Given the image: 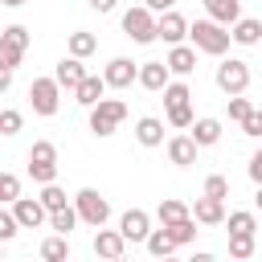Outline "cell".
I'll use <instances>...</instances> for the list:
<instances>
[{
    "label": "cell",
    "mask_w": 262,
    "mask_h": 262,
    "mask_svg": "<svg viewBox=\"0 0 262 262\" xmlns=\"http://www.w3.org/2000/svg\"><path fill=\"white\" fill-rule=\"evenodd\" d=\"M78 221H82V217H78V209H74V205H70V209H61V213H49V229H53V233H61V237H70V229H74Z\"/></svg>",
    "instance_id": "cell-28"
},
{
    "label": "cell",
    "mask_w": 262,
    "mask_h": 262,
    "mask_svg": "<svg viewBox=\"0 0 262 262\" xmlns=\"http://www.w3.org/2000/svg\"><path fill=\"white\" fill-rule=\"evenodd\" d=\"M66 49H70V57L86 61V57L98 49V37H94V33H86V29H74V33H70V41H66Z\"/></svg>",
    "instance_id": "cell-22"
},
{
    "label": "cell",
    "mask_w": 262,
    "mask_h": 262,
    "mask_svg": "<svg viewBox=\"0 0 262 262\" xmlns=\"http://www.w3.org/2000/svg\"><path fill=\"white\" fill-rule=\"evenodd\" d=\"M29 164H45V168H57V147L49 139H37L29 147Z\"/></svg>",
    "instance_id": "cell-27"
},
{
    "label": "cell",
    "mask_w": 262,
    "mask_h": 262,
    "mask_svg": "<svg viewBox=\"0 0 262 262\" xmlns=\"http://www.w3.org/2000/svg\"><path fill=\"white\" fill-rule=\"evenodd\" d=\"M74 209H78V217H82L86 225H94V229H102V225L111 221V201H106L98 188H78V192H74Z\"/></svg>",
    "instance_id": "cell-4"
},
{
    "label": "cell",
    "mask_w": 262,
    "mask_h": 262,
    "mask_svg": "<svg viewBox=\"0 0 262 262\" xmlns=\"http://www.w3.org/2000/svg\"><path fill=\"white\" fill-rule=\"evenodd\" d=\"M123 250H127V237H123L119 229H98V233H94V254H98L102 262H119Z\"/></svg>",
    "instance_id": "cell-12"
},
{
    "label": "cell",
    "mask_w": 262,
    "mask_h": 262,
    "mask_svg": "<svg viewBox=\"0 0 262 262\" xmlns=\"http://www.w3.org/2000/svg\"><path fill=\"white\" fill-rule=\"evenodd\" d=\"M196 151H201V147H196L192 135H172V139H168V160H172L176 168H192V164H196Z\"/></svg>",
    "instance_id": "cell-14"
},
{
    "label": "cell",
    "mask_w": 262,
    "mask_h": 262,
    "mask_svg": "<svg viewBox=\"0 0 262 262\" xmlns=\"http://www.w3.org/2000/svg\"><path fill=\"white\" fill-rule=\"evenodd\" d=\"M188 135L196 139V147H213V143L221 139V119H209V115H205V119H196V123H192V131H188Z\"/></svg>",
    "instance_id": "cell-23"
},
{
    "label": "cell",
    "mask_w": 262,
    "mask_h": 262,
    "mask_svg": "<svg viewBox=\"0 0 262 262\" xmlns=\"http://www.w3.org/2000/svg\"><path fill=\"white\" fill-rule=\"evenodd\" d=\"M41 205H45L49 213H61V209H70V205H66V192H61L57 184H45V188H41Z\"/></svg>",
    "instance_id": "cell-35"
},
{
    "label": "cell",
    "mask_w": 262,
    "mask_h": 262,
    "mask_svg": "<svg viewBox=\"0 0 262 262\" xmlns=\"http://www.w3.org/2000/svg\"><path fill=\"white\" fill-rule=\"evenodd\" d=\"M102 94H106V78L102 74H90L78 90H74V98H78V106H86V111H94L98 102H102Z\"/></svg>",
    "instance_id": "cell-17"
},
{
    "label": "cell",
    "mask_w": 262,
    "mask_h": 262,
    "mask_svg": "<svg viewBox=\"0 0 262 262\" xmlns=\"http://www.w3.org/2000/svg\"><path fill=\"white\" fill-rule=\"evenodd\" d=\"M168 123H172V127H184V131H192V123H196V115H192V102H188V106H176V111H168Z\"/></svg>",
    "instance_id": "cell-38"
},
{
    "label": "cell",
    "mask_w": 262,
    "mask_h": 262,
    "mask_svg": "<svg viewBox=\"0 0 262 262\" xmlns=\"http://www.w3.org/2000/svg\"><path fill=\"white\" fill-rule=\"evenodd\" d=\"M123 119H127V102H123V98H102V102L90 111V131H94L98 139H106V135L119 131Z\"/></svg>",
    "instance_id": "cell-5"
},
{
    "label": "cell",
    "mask_w": 262,
    "mask_h": 262,
    "mask_svg": "<svg viewBox=\"0 0 262 262\" xmlns=\"http://www.w3.org/2000/svg\"><path fill=\"white\" fill-rule=\"evenodd\" d=\"M41 262H70V237L49 233V237L41 242Z\"/></svg>",
    "instance_id": "cell-24"
},
{
    "label": "cell",
    "mask_w": 262,
    "mask_h": 262,
    "mask_svg": "<svg viewBox=\"0 0 262 262\" xmlns=\"http://www.w3.org/2000/svg\"><path fill=\"white\" fill-rule=\"evenodd\" d=\"M135 139H139V147H160L164 143V123L156 115H143L135 123Z\"/></svg>",
    "instance_id": "cell-19"
},
{
    "label": "cell",
    "mask_w": 262,
    "mask_h": 262,
    "mask_svg": "<svg viewBox=\"0 0 262 262\" xmlns=\"http://www.w3.org/2000/svg\"><path fill=\"white\" fill-rule=\"evenodd\" d=\"M188 98H192V90H188L184 82H172V86L164 90V106H168V111H176V106H188Z\"/></svg>",
    "instance_id": "cell-31"
},
{
    "label": "cell",
    "mask_w": 262,
    "mask_h": 262,
    "mask_svg": "<svg viewBox=\"0 0 262 262\" xmlns=\"http://www.w3.org/2000/svg\"><path fill=\"white\" fill-rule=\"evenodd\" d=\"M20 57H25V49H12V45H0V70H4V74H16V66H20Z\"/></svg>",
    "instance_id": "cell-37"
},
{
    "label": "cell",
    "mask_w": 262,
    "mask_h": 262,
    "mask_svg": "<svg viewBox=\"0 0 262 262\" xmlns=\"http://www.w3.org/2000/svg\"><path fill=\"white\" fill-rule=\"evenodd\" d=\"M205 12H209V20L233 29L242 20V0H205Z\"/></svg>",
    "instance_id": "cell-16"
},
{
    "label": "cell",
    "mask_w": 262,
    "mask_h": 262,
    "mask_svg": "<svg viewBox=\"0 0 262 262\" xmlns=\"http://www.w3.org/2000/svg\"><path fill=\"white\" fill-rule=\"evenodd\" d=\"M29 102H33V115H57V106H61V86H57V78H33L29 82Z\"/></svg>",
    "instance_id": "cell-6"
},
{
    "label": "cell",
    "mask_w": 262,
    "mask_h": 262,
    "mask_svg": "<svg viewBox=\"0 0 262 262\" xmlns=\"http://www.w3.org/2000/svg\"><path fill=\"white\" fill-rule=\"evenodd\" d=\"M254 111H258V106H254L250 98H242V94H237V98H229V119H233V123H246Z\"/></svg>",
    "instance_id": "cell-36"
},
{
    "label": "cell",
    "mask_w": 262,
    "mask_h": 262,
    "mask_svg": "<svg viewBox=\"0 0 262 262\" xmlns=\"http://www.w3.org/2000/svg\"><path fill=\"white\" fill-rule=\"evenodd\" d=\"M53 78H57V86H61V90H78L90 74H86V66H82L78 57H61V61H57V70H53Z\"/></svg>",
    "instance_id": "cell-13"
},
{
    "label": "cell",
    "mask_w": 262,
    "mask_h": 262,
    "mask_svg": "<svg viewBox=\"0 0 262 262\" xmlns=\"http://www.w3.org/2000/svg\"><path fill=\"white\" fill-rule=\"evenodd\" d=\"M192 217H196V225H221V221H225V201L201 192L196 205H192Z\"/></svg>",
    "instance_id": "cell-15"
},
{
    "label": "cell",
    "mask_w": 262,
    "mask_h": 262,
    "mask_svg": "<svg viewBox=\"0 0 262 262\" xmlns=\"http://www.w3.org/2000/svg\"><path fill=\"white\" fill-rule=\"evenodd\" d=\"M188 37H192V49L196 53H209V57H221L229 49V41H233V33L225 25H217V20H196L188 29Z\"/></svg>",
    "instance_id": "cell-1"
},
{
    "label": "cell",
    "mask_w": 262,
    "mask_h": 262,
    "mask_svg": "<svg viewBox=\"0 0 262 262\" xmlns=\"http://www.w3.org/2000/svg\"><path fill=\"white\" fill-rule=\"evenodd\" d=\"M225 225H229V237H233V233H246V237H254V229H258V217H254L250 209H237V213H229V217H225Z\"/></svg>",
    "instance_id": "cell-26"
},
{
    "label": "cell",
    "mask_w": 262,
    "mask_h": 262,
    "mask_svg": "<svg viewBox=\"0 0 262 262\" xmlns=\"http://www.w3.org/2000/svg\"><path fill=\"white\" fill-rule=\"evenodd\" d=\"M246 172H250V180H254V184H262V147L250 156V168H246Z\"/></svg>",
    "instance_id": "cell-42"
},
{
    "label": "cell",
    "mask_w": 262,
    "mask_h": 262,
    "mask_svg": "<svg viewBox=\"0 0 262 262\" xmlns=\"http://www.w3.org/2000/svg\"><path fill=\"white\" fill-rule=\"evenodd\" d=\"M16 229H20L16 213H12V209H4V213H0V242H12V237H16Z\"/></svg>",
    "instance_id": "cell-40"
},
{
    "label": "cell",
    "mask_w": 262,
    "mask_h": 262,
    "mask_svg": "<svg viewBox=\"0 0 262 262\" xmlns=\"http://www.w3.org/2000/svg\"><path fill=\"white\" fill-rule=\"evenodd\" d=\"M156 25H160V16H156L147 4H135V8L123 12V33H127L135 45H151V41H156Z\"/></svg>",
    "instance_id": "cell-3"
},
{
    "label": "cell",
    "mask_w": 262,
    "mask_h": 262,
    "mask_svg": "<svg viewBox=\"0 0 262 262\" xmlns=\"http://www.w3.org/2000/svg\"><path fill=\"white\" fill-rule=\"evenodd\" d=\"M188 262H217V258H213V254H205V250H201V254H192V258H188Z\"/></svg>",
    "instance_id": "cell-45"
},
{
    "label": "cell",
    "mask_w": 262,
    "mask_h": 262,
    "mask_svg": "<svg viewBox=\"0 0 262 262\" xmlns=\"http://www.w3.org/2000/svg\"><path fill=\"white\" fill-rule=\"evenodd\" d=\"M160 229H164V225H160ZM168 233H172V242H176V246L196 242V217H188V221H180V225H168Z\"/></svg>",
    "instance_id": "cell-32"
},
{
    "label": "cell",
    "mask_w": 262,
    "mask_h": 262,
    "mask_svg": "<svg viewBox=\"0 0 262 262\" xmlns=\"http://www.w3.org/2000/svg\"><path fill=\"white\" fill-rule=\"evenodd\" d=\"M262 41V20H254V16H242L237 25H233V45H242V49H254Z\"/></svg>",
    "instance_id": "cell-21"
},
{
    "label": "cell",
    "mask_w": 262,
    "mask_h": 262,
    "mask_svg": "<svg viewBox=\"0 0 262 262\" xmlns=\"http://www.w3.org/2000/svg\"><path fill=\"white\" fill-rule=\"evenodd\" d=\"M254 209L262 213V184H258V196H254Z\"/></svg>",
    "instance_id": "cell-47"
},
{
    "label": "cell",
    "mask_w": 262,
    "mask_h": 262,
    "mask_svg": "<svg viewBox=\"0 0 262 262\" xmlns=\"http://www.w3.org/2000/svg\"><path fill=\"white\" fill-rule=\"evenodd\" d=\"M119 262H127V258H119Z\"/></svg>",
    "instance_id": "cell-50"
},
{
    "label": "cell",
    "mask_w": 262,
    "mask_h": 262,
    "mask_svg": "<svg viewBox=\"0 0 262 262\" xmlns=\"http://www.w3.org/2000/svg\"><path fill=\"white\" fill-rule=\"evenodd\" d=\"M156 217H160V225L168 229V225L188 221V217H192V209H188L184 201H176V196H164V201H160V209H156Z\"/></svg>",
    "instance_id": "cell-20"
},
{
    "label": "cell",
    "mask_w": 262,
    "mask_h": 262,
    "mask_svg": "<svg viewBox=\"0 0 262 262\" xmlns=\"http://www.w3.org/2000/svg\"><path fill=\"white\" fill-rule=\"evenodd\" d=\"M12 213H16L20 229H37V225H49V209L41 205V196H20V201L12 205Z\"/></svg>",
    "instance_id": "cell-8"
},
{
    "label": "cell",
    "mask_w": 262,
    "mask_h": 262,
    "mask_svg": "<svg viewBox=\"0 0 262 262\" xmlns=\"http://www.w3.org/2000/svg\"><path fill=\"white\" fill-rule=\"evenodd\" d=\"M0 4H4V8H20L25 0H0Z\"/></svg>",
    "instance_id": "cell-46"
},
{
    "label": "cell",
    "mask_w": 262,
    "mask_h": 262,
    "mask_svg": "<svg viewBox=\"0 0 262 262\" xmlns=\"http://www.w3.org/2000/svg\"><path fill=\"white\" fill-rule=\"evenodd\" d=\"M86 4H90L94 12H115V4H119V0H86Z\"/></svg>",
    "instance_id": "cell-44"
},
{
    "label": "cell",
    "mask_w": 262,
    "mask_h": 262,
    "mask_svg": "<svg viewBox=\"0 0 262 262\" xmlns=\"http://www.w3.org/2000/svg\"><path fill=\"white\" fill-rule=\"evenodd\" d=\"M188 29H192V25H188V20H184V16L172 8V12H164V16H160V25H156V37H160V41H168V45H184Z\"/></svg>",
    "instance_id": "cell-10"
},
{
    "label": "cell",
    "mask_w": 262,
    "mask_h": 262,
    "mask_svg": "<svg viewBox=\"0 0 262 262\" xmlns=\"http://www.w3.org/2000/svg\"><path fill=\"white\" fill-rule=\"evenodd\" d=\"M242 135H250V139H258V135H262V119H258V111L242 123Z\"/></svg>",
    "instance_id": "cell-41"
},
{
    "label": "cell",
    "mask_w": 262,
    "mask_h": 262,
    "mask_svg": "<svg viewBox=\"0 0 262 262\" xmlns=\"http://www.w3.org/2000/svg\"><path fill=\"white\" fill-rule=\"evenodd\" d=\"M102 78H106V86L127 90L131 82H139V66H135L131 57H111V61H106V70H102Z\"/></svg>",
    "instance_id": "cell-7"
},
{
    "label": "cell",
    "mask_w": 262,
    "mask_h": 262,
    "mask_svg": "<svg viewBox=\"0 0 262 262\" xmlns=\"http://www.w3.org/2000/svg\"><path fill=\"white\" fill-rule=\"evenodd\" d=\"M29 41H33V37H29L25 25H8V29L0 33V45H12V49H29Z\"/></svg>",
    "instance_id": "cell-30"
},
{
    "label": "cell",
    "mask_w": 262,
    "mask_h": 262,
    "mask_svg": "<svg viewBox=\"0 0 262 262\" xmlns=\"http://www.w3.org/2000/svg\"><path fill=\"white\" fill-rule=\"evenodd\" d=\"M205 196H217V201H225V196H229V180H225L221 172H213V176L205 180Z\"/></svg>",
    "instance_id": "cell-39"
},
{
    "label": "cell",
    "mask_w": 262,
    "mask_h": 262,
    "mask_svg": "<svg viewBox=\"0 0 262 262\" xmlns=\"http://www.w3.org/2000/svg\"><path fill=\"white\" fill-rule=\"evenodd\" d=\"M258 119H262V106H258Z\"/></svg>",
    "instance_id": "cell-48"
},
{
    "label": "cell",
    "mask_w": 262,
    "mask_h": 262,
    "mask_svg": "<svg viewBox=\"0 0 262 262\" xmlns=\"http://www.w3.org/2000/svg\"><path fill=\"white\" fill-rule=\"evenodd\" d=\"M143 4H147L156 16H164V12H172V8H176V0H143Z\"/></svg>",
    "instance_id": "cell-43"
},
{
    "label": "cell",
    "mask_w": 262,
    "mask_h": 262,
    "mask_svg": "<svg viewBox=\"0 0 262 262\" xmlns=\"http://www.w3.org/2000/svg\"><path fill=\"white\" fill-rule=\"evenodd\" d=\"M119 233H123L127 242H143V246H147V237H151V217H147L143 209H127V213L119 217Z\"/></svg>",
    "instance_id": "cell-9"
},
{
    "label": "cell",
    "mask_w": 262,
    "mask_h": 262,
    "mask_svg": "<svg viewBox=\"0 0 262 262\" xmlns=\"http://www.w3.org/2000/svg\"><path fill=\"white\" fill-rule=\"evenodd\" d=\"M213 82H217V90H221L225 98H237V94L250 90V66H246L242 57H225V61L217 66Z\"/></svg>",
    "instance_id": "cell-2"
},
{
    "label": "cell",
    "mask_w": 262,
    "mask_h": 262,
    "mask_svg": "<svg viewBox=\"0 0 262 262\" xmlns=\"http://www.w3.org/2000/svg\"><path fill=\"white\" fill-rule=\"evenodd\" d=\"M172 250H176L172 233H168V229H151V237H147V254H151L156 262H164V258H172Z\"/></svg>",
    "instance_id": "cell-25"
},
{
    "label": "cell",
    "mask_w": 262,
    "mask_h": 262,
    "mask_svg": "<svg viewBox=\"0 0 262 262\" xmlns=\"http://www.w3.org/2000/svg\"><path fill=\"white\" fill-rule=\"evenodd\" d=\"M0 201H4V205H16V201H20V176H12V172L0 176Z\"/></svg>",
    "instance_id": "cell-34"
},
{
    "label": "cell",
    "mask_w": 262,
    "mask_h": 262,
    "mask_svg": "<svg viewBox=\"0 0 262 262\" xmlns=\"http://www.w3.org/2000/svg\"><path fill=\"white\" fill-rule=\"evenodd\" d=\"M164 61H168V70H172V74H180V78H188V74L196 70V49H192V45H172Z\"/></svg>",
    "instance_id": "cell-18"
},
{
    "label": "cell",
    "mask_w": 262,
    "mask_h": 262,
    "mask_svg": "<svg viewBox=\"0 0 262 262\" xmlns=\"http://www.w3.org/2000/svg\"><path fill=\"white\" fill-rule=\"evenodd\" d=\"M20 127H25V115H20L16 106H4V111H0V135H4V139H12Z\"/></svg>",
    "instance_id": "cell-29"
},
{
    "label": "cell",
    "mask_w": 262,
    "mask_h": 262,
    "mask_svg": "<svg viewBox=\"0 0 262 262\" xmlns=\"http://www.w3.org/2000/svg\"><path fill=\"white\" fill-rule=\"evenodd\" d=\"M139 86L151 90V94L168 90V86H172V70H168V61H143V66H139Z\"/></svg>",
    "instance_id": "cell-11"
},
{
    "label": "cell",
    "mask_w": 262,
    "mask_h": 262,
    "mask_svg": "<svg viewBox=\"0 0 262 262\" xmlns=\"http://www.w3.org/2000/svg\"><path fill=\"white\" fill-rule=\"evenodd\" d=\"M229 258H233V262H246V258H254V237H246V233H233V237H229Z\"/></svg>",
    "instance_id": "cell-33"
},
{
    "label": "cell",
    "mask_w": 262,
    "mask_h": 262,
    "mask_svg": "<svg viewBox=\"0 0 262 262\" xmlns=\"http://www.w3.org/2000/svg\"><path fill=\"white\" fill-rule=\"evenodd\" d=\"M164 262H176V258H164Z\"/></svg>",
    "instance_id": "cell-49"
}]
</instances>
